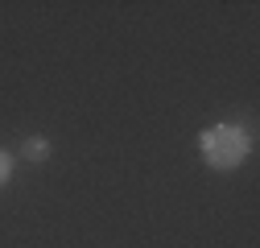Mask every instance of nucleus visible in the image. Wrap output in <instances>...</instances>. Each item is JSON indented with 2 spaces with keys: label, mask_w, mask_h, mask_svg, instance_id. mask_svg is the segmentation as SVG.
Returning <instances> with one entry per match:
<instances>
[{
  "label": "nucleus",
  "mask_w": 260,
  "mask_h": 248,
  "mask_svg": "<svg viewBox=\"0 0 260 248\" xmlns=\"http://www.w3.org/2000/svg\"><path fill=\"white\" fill-rule=\"evenodd\" d=\"M199 149H203V158L215 170H236L248 158V137L236 129V124H215V129H207L199 137Z\"/></svg>",
  "instance_id": "f257e3e1"
},
{
  "label": "nucleus",
  "mask_w": 260,
  "mask_h": 248,
  "mask_svg": "<svg viewBox=\"0 0 260 248\" xmlns=\"http://www.w3.org/2000/svg\"><path fill=\"white\" fill-rule=\"evenodd\" d=\"M21 153H25L29 162H46V158H50V141H46V137H29Z\"/></svg>",
  "instance_id": "f03ea898"
},
{
  "label": "nucleus",
  "mask_w": 260,
  "mask_h": 248,
  "mask_svg": "<svg viewBox=\"0 0 260 248\" xmlns=\"http://www.w3.org/2000/svg\"><path fill=\"white\" fill-rule=\"evenodd\" d=\"M9 178H13V158H9L5 149H0V186H5Z\"/></svg>",
  "instance_id": "7ed1b4c3"
}]
</instances>
